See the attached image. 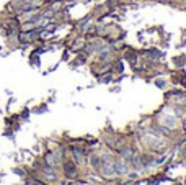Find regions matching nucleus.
<instances>
[{
    "label": "nucleus",
    "instance_id": "3",
    "mask_svg": "<svg viewBox=\"0 0 186 185\" xmlns=\"http://www.w3.org/2000/svg\"><path fill=\"white\" fill-rule=\"evenodd\" d=\"M13 174H17L18 177H21V178H25L26 175H28V169H25V167H15L13 169Z\"/></svg>",
    "mask_w": 186,
    "mask_h": 185
},
{
    "label": "nucleus",
    "instance_id": "1",
    "mask_svg": "<svg viewBox=\"0 0 186 185\" xmlns=\"http://www.w3.org/2000/svg\"><path fill=\"white\" fill-rule=\"evenodd\" d=\"M60 172H62V175L65 178H69V180H75V178L80 175V167H78L70 157L67 156L65 159H64L62 165H60Z\"/></svg>",
    "mask_w": 186,
    "mask_h": 185
},
{
    "label": "nucleus",
    "instance_id": "2",
    "mask_svg": "<svg viewBox=\"0 0 186 185\" xmlns=\"http://www.w3.org/2000/svg\"><path fill=\"white\" fill-rule=\"evenodd\" d=\"M129 162L126 159H123L121 156H116L114 159V169H116V175H127L129 174Z\"/></svg>",
    "mask_w": 186,
    "mask_h": 185
},
{
    "label": "nucleus",
    "instance_id": "4",
    "mask_svg": "<svg viewBox=\"0 0 186 185\" xmlns=\"http://www.w3.org/2000/svg\"><path fill=\"white\" fill-rule=\"evenodd\" d=\"M29 113H31V111H29V108H25V110L20 113V116H18V118H20V120H28V118H29Z\"/></svg>",
    "mask_w": 186,
    "mask_h": 185
},
{
    "label": "nucleus",
    "instance_id": "8",
    "mask_svg": "<svg viewBox=\"0 0 186 185\" xmlns=\"http://www.w3.org/2000/svg\"><path fill=\"white\" fill-rule=\"evenodd\" d=\"M173 185H185V184H181V182H176V180H175V182H173Z\"/></svg>",
    "mask_w": 186,
    "mask_h": 185
},
{
    "label": "nucleus",
    "instance_id": "6",
    "mask_svg": "<svg viewBox=\"0 0 186 185\" xmlns=\"http://www.w3.org/2000/svg\"><path fill=\"white\" fill-rule=\"evenodd\" d=\"M123 61H116V64H114V71L116 72H123Z\"/></svg>",
    "mask_w": 186,
    "mask_h": 185
},
{
    "label": "nucleus",
    "instance_id": "7",
    "mask_svg": "<svg viewBox=\"0 0 186 185\" xmlns=\"http://www.w3.org/2000/svg\"><path fill=\"white\" fill-rule=\"evenodd\" d=\"M155 84H157V87H162V89L165 87V82H163V80H157Z\"/></svg>",
    "mask_w": 186,
    "mask_h": 185
},
{
    "label": "nucleus",
    "instance_id": "5",
    "mask_svg": "<svg viewBox=\"0 0 186 185\" xmlns=\"http://www.w3.org/2000/svg\"><path fill=\"white\" fill-rule=\"evenodd\" d=\"M47 111V105H41V107H36L34 110H33V113H46Z\"/></svg>",
    "mask_w": 186,
    "mask_h": 185
}]
</instances>
